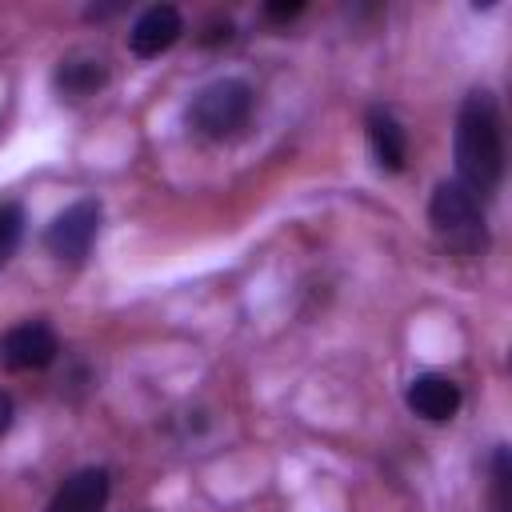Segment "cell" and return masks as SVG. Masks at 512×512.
<instances>
[{
    "mask_svg": "<svg viewBox=\"0 0 512 512\" xmlns=\"http://www.w3.org/2000/svg\"><path fill=\"white\" fill-rule=\"evenodd\" d=\"M456 180L488 200L504 180V116L488 88H472L456 112Z\"/></svg>",
    "mask_w": 512,
    "mask_h": 512,
    "instance_id": "cell-1",
    "label": "cell"
},
{
    "mask_svg": "<svg viewBox=\"0 0 512 512\" xmlns=\"http://www.w3.org/2000/svg\"><path fill=\"white\" fill-rule=\"evenodd\" d=\"M428 224L444 252L452 256H480L488 248L484 204L460 180H440L428 200Z\"/></svg>",
    "mask_w": 512,
    "mask_h": 512,
    "instance_id": "cell-2",
    "label": "cell"
},
{
    "mask_svg": "<svg viewBox=\"0 0 512 512\" xmlns=\"http://www.w3.org/2000/svg\"><path fill=\"white\" fill-rule=\"evenodd\" d=\"M252 108H256V92L248 80L240 76H220L212 84H204L192 104H188V128L204 140H232L248 120H252Z\"/></svg>",
    "mask_w": 512,
    "mask_h": 512,
    "instance_id": "cell-3",
    "label": "cell"
},
{
    "mask_svg": "<svg viewBox=\"0 0 512 512\" xmlns=\"http://www.w3.org/2000/svg\"><path fill=\"white\" fill-rule=\"evenodd\" d=\"M100 220H104V208L96 196H80L72 200L64 212L52 216V224L44 228V248L60 260V264H84L92 244H96V232H100Z\"/></svg>",
    "mask_w": 512,
    "mask_h": 512,
    "instance_id": "cell-4",
    "label": "cell"
},
{
    "mask_svg": "<svg viewBox=\"0 0 512 512\" xmlns=\"http://www.w3.org/2000/svg\"><path fill=\"white\" fill-rule=\"evenodd\" d=\"M60 356V336L48 320H24L0 336V364L8 372H40Z\"/></svg>",
    "mask_w": 512,
    "mask_h": 512,
    "instance_id": "cell-5",
    "label": "cell"
},
{
    "mask_svg": "<svg viewBox=\"0 0 512 512\" xmlns=\"http://www.w3.org/2000/svg\"><path fill=\"white\" fill-rule=\"evenodd\" d=\"M404 404H408L412 416H420V420H428V424H444V420H452V416L460 412L464 392H460V384H456L452 376L420 372V376L408 380Z\"/></svg>",
    "mask_w": 512,
    "mask_h": 512,
    "instance_id": "cell-6",
    "label": "cell"
},
{
    "mask_svg": "<svg viewBox=\"0 0 512 512\" xmlns=\"http://www.w3.org/2000/svg\"><path fill=\"white\" fill-rule=\"evenodd\" d=\"M180 36H184V16H180V8H176V4H148V8L132 20V28H128V48H132V56L152 60V56L168 52Z\"/></svg>",
    "mask_w": 512,
    "mask_h": 512,
    "instance_id": "cell-7",
    "label": "cell"
},
{
    "mask_svg": "<svg viewBox=\"0 0 512 512\" xmlns=\"http://www.w3.org/2000/svg\"><path fill=\"white\" fill-rule=\"evenodd\" d=\"M108 492H112L108 468L88 464V468H76V472L52 492V500H48L44 512H104Z\"/></svg>",
    "mask_w": 512,
    "mask_h": 512,
    "instance_id": "cell-8",
    "label": "cell"
},
{
    "mask_svg": "<svg viewBox=\"0 0 512 512\" xmlns=\"http://www.w3.org/2000/svg\"><path fill=\"white\" fill-rule=\"evenodd\" d=\"M364 128H368V144H372L376 164L384 172H404V164H408V132L396 120V112L384 108V104H372L368 116H364Z\"/></svg>",
    "mask_w": 512,
    "mask_h": 512,
    "instance_id": "cell-9",
    "label": "cell"
},
{
    "mask_svg": "<svg viewBox=\"0 0 512 512\" xmlns=\"http://www.w3.org/2000/svg\"><path fill=\"white\" fill-rule=\"evenodd\" d=\"M52 84H56L60 100H88L108 84V64L100 56L76 52V56L60 60V68L52 72Z\"/></svg>",
    "mask_w": 512,
    "mask_h": 512,
    "instance_id": "cell-10",
    "label": "cell"
},
{
    "mask_svg": "<svg viewBox=\"0 0 512 512\" xmlns=\"http://www.w3.org/2000/svg\"><path fill=\"white\" fill-rule=\"evenodd\" d=\"M488 512H512V456H508V444H496L492 460H488Z\"/></svg>",
    "mask_w": 512,
    "mask_h": 512,
    "instance_id": "cell-11",
    "label": "cell"
},
{
    "mask_svg": "<svg viewBox=\"0 0 512 512\" xmlns=\"http://www.w3.org/2000/svg\"><path fill=\"white\" fill-rule=\"evenodd\" d=\"M24 236V208L20 204H0V268L16 256Z\"/></svg>",
    "mask_w": 512,
    "mask_h": 512,
    "instance_id": "cell-12",
    "label": "cell"
},
{
    "mask_svg": "<svg viewBox=\"0 0 512 512\" xmlns=\"http://www.w3.org/2000/svg\"><path fill=\"white\" fill-rule=\"evenodd\" d=\"M300 12H304V4H300V0H292V4H284V0H280V4H268V8H264V16H268V20H292V16H300Z\"/></svg>",
    "mask_w": 512,
    "mask_h": 512,
    "instance_id": "cell-13",
    "label": "cell"
},
{
    "mask_svg": "<svg viewBox=\"0 0 512 512\" xmlns=\"http://www.w3.org/2000/svg\"><path fill=\"white\" fill-rule=\"evenodd\" d=\"M12 420H16V404H12L8 392H0V436L12 428Z\"/></svg>",
    "mask_w": 512,
    "mask_h": 512,
    "instance_id": "cell-14",
    "label": "cell"
}]
</instances>
